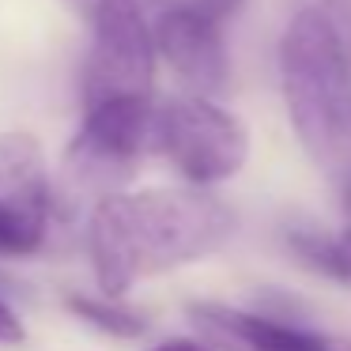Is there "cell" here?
Segmentation results:
<instances>
[{
	"label": "cell",
	"instance_id": "8992f818",
	"mask_svg": "<svg viewBox=\"0 0 351 351\" xmlns=\"http://www.w3.org/2000/svg\"><path fill=\"white\" fill-rule=\"evenodd\" d=\"M53 189L31 132L0 136V257H31L46 245Z\"/></svg>",
	"mask_w": 351,
	"mask_h": 351
},
{
	"label": "cell",
	"instance_id": "7c38bea8",
	"mask_svg": "<svg viewBox=\"0 0 351 351\" xmlns=\"http://www.w3.org/2000/svg\"><path fill=\"white\" fill-rule=\"evenodd\" d=\"M23 336H27L23 321L12 313V306L0 302V343H23Z\"/></svg>",
	"mask_w": 351,
	"mask_h": 351
},
{
	"label": "cell",
	"instance_id": "3957f363",
	"mask_svg": "<svg viewBox=\"0 0 351 351\" xmlns=\"http://www.w3.org/2000/svg\"><path fill=\"white\" fill-rule=\"evenodd\" d=\"M152 147L189 185H219L250 159V132L230 110L204 95H178L155 106Z\"/></svg>",
	"mask_w": 351,
	"mask_h": 351
},
{
	"label": "cell",
	"instance_id": "52a82bcc",
	"mask_svg": "<svg viewBox=\"0 0 351 351\" xmlns=\"http://www.w3.org/2000/svg\"><path fill=\"white\" fill-rule=\"evenodd\" d=\"M155 31V49L170 64L182 87L189 95H219L230 80V57H227V38H223V23L193 12H162Z\"/></svg>",
	"mask_w": 351,
	"mask_h": 351
},
{
	"label": "cell",
	"instance_id": "4fadbf2b",
	"mask_svg": "<svg viewBox=\"0 0 351 351\" xmlns=\"http://www.w3.org/2000/svg\"><path fill=\"white\" fill-rule=\"evenodd\" d=\"M152 351H212V348H208L204 340H185V336H178V340H167Z\"/></svg>",
	"mask_w": 351,
	"mask_h": 351
},
{
	"label": "cell",
	"instance_id": "6da1fadb",
	"mask_svg": "<svg viewBox=\"0 0 351 351\" xmlns=\"http://www.w3.org/2000/svg\"><path fill=\"white\" fill-rule=\"evenodd\" d=\"M234 234V212L204 189L110 193L87 212V257L106 298L136 280L204 261Z\"/></svg>",
	"mask_w": 351,
	"mask_h": 351
},
{
	"label": "cell",
	"instance_id": "9a60e30c",
	"mask_svg": "<svg viewBox=\"0 0 351 351\" xmlns=\"http://www.w3.org/2000/svg\"><path fill=\"white\" fill-rule=\"evenodd\" d=\"M348 223H351V189H348Z\"/></svg>",
	"mask_w": 351,
	"mask_h": 351
},
{
	"label": "cell",
	"instance_id": "ba28073f",
	"mask_svg": "<svg viewBox=\"0 0 351 351\" xmlns=\"http://www.w3.org/2000/svg\"><path fill=\"white\" fill-rule=\"evenodd\" d=\"M189 321L212 351H340L328 336L306 325L227 302H189Z\"/></svg>",
	"mask_w": 351,
	"mask_h": 351
},
{
	"label": "cell",
	"instance_id": "277c9868",
	"mask_svg": "<svg viewBox=\"0 0 351 351\" xmlns=\"http://www.w3.org/2000/svg\"><path fill=\"white\" fill-rule=\"evenodd\" d=\"M155 57H159L155 31L147 27L140 0H95L91 49L84 64V87H80L84 110L152 99Z\"/></svg>",
	"mask_w": 351,
	"mask_h": 351
},
{
	"label": "cell",
	"instance_id": "9c48e42d",
	"mask_svg": "<svg viewBox=\"0 0 351 351\" xmlns=\"http://www.w3.org/2000/svg\"><path fill=\"white\" fill-rule=\"evenodd\" d=\"M291 250L298 253L302 265L313 272L328 276V280L351 283V223L340 234H317V230H295L291 234Z\"/></svg>",
	"mask_w": 351,
	"mask_h": 351
},
{
	"label": "cell",
	"instance_id": "7a4b0ae2",
	"mask_svg": "<svg viewBox=\"0 0 351 351\" xmlns=\"http://www.w3.org/2000/svg\"><path fill=\"white\" fill-rule=\"evenodd\" d=\"M280 87L302 147L328 170L351 162V57L325 8H302L280 38Z\"/></svg>",
	"mask_w": 351,
	"mask_h": 351
},
{
	"label": "cell",
	"instance_id": "5bb4252c",
	"mask_svg": "<svg viewBox=\"0 0 351 351\" xmlns=\"http://www.w3.org/2000/svg\"><path fill=\"white\" fill-rule=\"evenodd\" d=\"M72 4H80V8L87 12V16H91V8H95V0H72Z\"/></svg>",
	"mask_w": 351,
	"mask_h": 351
},
{
	"label": "cell",
	"instance_id": "5b68a950",
	"mask_svg": "<svg viewBox=\"0 0 351 351\" xmlns=\"http://www.w3.org/2000/svg\"><path fill=\"white\" fill-rule=\"evenodd\" d=\"M155 106L152 99L106 102L84 110L80 132L64 152V182L72 193H95V200L117 193L125 178L136 170L144 152L152 147Z\"/></svg>",
	"mask_w": 351,
	"mask_h": 351
},
{
	"label": "cell",
	"instance_id": "30bf717a",
	"mask_svg": "<svg viewBox=\"0 0 351 351\" xmlns=\"http://www.w3.org/2000/svg\"><path fill=\"white\" fill-rule=\"evenodd\" d=\"M69 313H76L84 325L99 328V332L114 336V340H136V336L147 332V321L144 313L121 306L117 298H106V295H69L64 298Z\"/></svg>",
	"mask_w": 351,
	"mask_h": 351
},
{
	"label": "cell",
	"instance_id": "8fae6325",
	"mask_svg": "<svg viewBox=\"0 0 351 351\" xmlns=\"http://www.w3.org/2000/svg\"><path fill=\"white\" fill-rule=\"evenodd\" d=\"M159 4L162 12H193V16H204V19H215V23H227L230 16L242 12L245 0H152Z\"/></svg>",
	"mask_w": 351,
	"mask_h": 351
}]
</instances>
